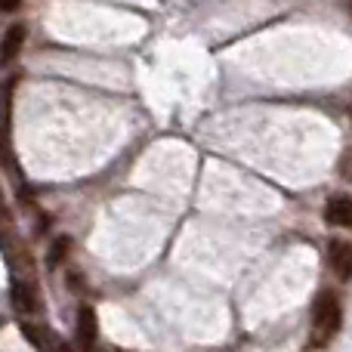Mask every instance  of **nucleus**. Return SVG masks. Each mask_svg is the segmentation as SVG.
<instances>
[{"mask_svg":"<svg viewBox=\"0 0 352 352\" xmlns=\"http://www.w3.org/2000/svg\"><path fill=\"white\" fill-rule=\"evenodd\" d=\"M22 43H25V25H10L0 41V62H12L19 53H22Z\"/></svg>","mask_w":352,"mask_h":352,"instance_id":"5","label":"nucleus"},{"mask_svg":"<svg viewBox=\"0 0 352 352\" xmlns=\"http://www.w3.org/2000/svg\"><path fill=\"white\" fill-rule=\"evenodd\" d=\"M328 266L340 281L352 278V241H331L328 244Z\"/></svg>","mask_w":352,"mask_h":352,"instance_id":"2","label":"nucleus"},{"mask_svg":"<svg viewBox=\"0 0 352 352\" xmlns=\"http://www.w3.org/2000/svg\"><path fill=\"white\" fill-rule=\"evenodd\" d=\"M324 223L340 226V229H352V198L349 195H337L324 207Z\"/></svg>","mask_w":352,"mask_h":352,"instance_id":"4","label":"nucleus"},{"mask_svg":"<svg viewBox=\"0 0 352 352\" xmlns=\"http://www.w3.org/2000/svg\"><path fill=\"white\" fill-rule=\"evenodd\" d=\"M346 10H349V12H352V0H346Z\"/></svg>","mask_w":352,"mask_h":352,"instance_id":"12","label":"nucleus"},{"mask_svg":"<svg viewBox=\"0 0 352 352\" xmlns=\"http://www.w3.org/2000/svg\"><path fill=\"white\" fill-rule=\"evenodd\" d=\"M68 250H72V238H56L53 244H50V250H47V266L50 269H59L62 266V260L68 256Z\"/></svg>","mask_w":352,"mask_h":352,"instance_id":"7","label":"nucleus"},{"mask_svg":"<svg viewBox=\"0 0 352 352\" xmlns=\"http://www.w3.org/2000/svg\"><path fill=\"white\" fill-rule=\"evenodd\" d=\"M349 118H352V109H349Z\"/></svg>","mask_w":352,"mask_h":352,"instance_id":"13","label":"nucleus"},{"mask_svg":"<svg viewBox=\"0 0 352 352\" xmlns=\"http://www.w3.org/2000/svg\"><path fill=\"white\" fill-rule=\"evenodd\" d=\"M12 306H16L19 312H37L41 309V300H37L34 285H28V281H16V285H12Z\"/></svg>","mask_w":352,"mask_h":352,"instance_id":"6","label":"nucleus"},{"mask_svg":"<svg viewBox=\"0 0 352 352\" xmlns=\"http://www.w3.org/2000/svg\"><path fill=\"white\" fill-rule=\"evenodd\" d=\"M340 173H343V179L352 182V148L346 155H343V164H340Z\"/></svg>","mask_w":352,"mask_h":352,"instance_id":"9","label":"nucleus"},{"mask_svg":"<svg viewBox=\"0 0 352 352\" xmlns=\"http://www.w3.org/2000/svg\"><path fill=\"white\" fill-rule=\"evenodd\" d=\"M340 322H343V312L334 291H322L316 297V303H312V343L324 346L340 331Z\"/></svg>","mask_w":352,"mask_h":352,"instance_id":"1","label":"nucleus"},{"mask_svg":"<svg viewBox=\"0 0 352 352\" xmlns=\"http://www.w3.org/2000/svg\"><path fill=\"white\" fill-rule=\"evenodd\" d=\"M22 0H0V12H16Z\"/></svg>","mask_w":352,"mask_h":352,"instance_id":"10","label":"nucleus"},{"mask_svg":"<svg viewBox=\"0 0 352 352\" xmlns=\"http://www.w3.org/2000/svg\"><path fill=\"white\" fill-rule=\"evenodd\" d=\"M22 331H25V337L31 340V346H37V349H43V334L41 331H34L31 324H22Z\"/></svg>","mask_w":352,"mask_h":352,"instance_id":"8","label":"nucleus"},{"mask_svg":"<svg viewBox=\"0 0 352 352\" xmlns=\"http://www.w3.org/2000/svg\"><path fill=\"white\" fill-rule=\"evenodd\" d=\"M96 334H99L96 309L84 303L78 309V346H80V352H93V346H96Z\"/></svg>","mask_w":352,"mask_h":352,"instance_id":"3","label":"nucleus"},{"mask_svg":"<svg viewBox=\"0 0 352 352\" xmlns=\"http://www.w3.org/2000/svg\"><path fill=\"white\" fill-rule=\"evenodd\" d=\"M0 219H6V204H3V195H0Z\"/></svg>","mask_w":352,"mask_h":352,"instance_id":"11","label":"nucleus"}]
</instances>
